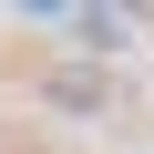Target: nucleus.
<instances>
[{
    "label": "nucleus",
    "mask_w": 154,
    "mask_h": 154,
    "mask_svg": "<svg viewBox=\"0 0 154 154\" xmlns=\"http://www.w3.org/2000/svg\"><path fill=\"white\" fill-rule=\"evenodd\" d=\"M72 41L113 51V41H134V11H72Z\"/></svg>",
    "instance_id": "1"
}]
</instances>
